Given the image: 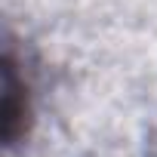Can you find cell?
<instances>
[{
    "label": "cell",
    "instance_id": "cell-1",
    "mask_svg": "<svg viewBox=\"0 0 157 157\" xmlns=\"http://www.w3.org/2000/svg\"><path fill=\"white\" fill-rule=\"evenodd\" d=\"M22 117H25L22 86H19V80H16V65L6 59V86H3V139H6V145L16 142Z\"/></svg>",
    "mask_w": 157,
    "mask_h": 157
}]
</instances>
